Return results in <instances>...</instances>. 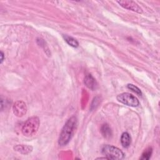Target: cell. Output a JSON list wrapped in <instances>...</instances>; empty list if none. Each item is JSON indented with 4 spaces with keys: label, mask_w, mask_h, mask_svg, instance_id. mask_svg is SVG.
I'll use <instances>...</instances> for the list:
<instances>
[{
    "label": "cell",
    "mask_w": 160,
    "mask_h": 160,
    "mask_svg": "<svg viewBox=\"0 0 160 160\" xmlns=\"http://www.w3.org/2000/svg\"><path fill=\"white\" fill-rule=\"evenodd\" d=\"M77 126V118L75 116L70 118L64 125L59 137L58 144L59 146H66L70 141Z\"/></svg>",
    "instance_id": "1"
},
{
    "label": "cell",
    "mask_w": 160,
    "mask_h": 160,
    "mask_svg": "<svg viewBox=\"0 0 160 160\" xmlns=\"http://www.w3.org/2000/svg\"><path fill=\"white\" fill-rule=\"evenodd\" d=\"M40 121L38 117L32 116L27 119L22 126L21 131L24 136L30 137L35 134L39 127Z\"/></svg>",
    "instance_id": "2"
},
{
    "label": "cell",
    "mask_w": 160,
    "mask_h": 160,
    "mask_svg": "<svg viewBox=\"0 0 160 160\" xmlns=\"http://www.w3.org/2000/svg\"><path fill=\"white\" fill-rule=\"evenodd\" d=\"M101 152L108 159H122L124 158V154L121 149L109 144L104 145Z\"/></svg>",
    "instance_id": "3"
},
{
    "label": "cell",
    "mask_w": 160,
    "mask_h": 160,
    "mask_svg": "<svg viewBox=\"0 0 160 160\" xmlns=\"http://www.w3.org/2000/svg\"><path fill=\"white\" fill-rule=\"evenodd\" d=\"M116 99L121 103L129 106L137 107L139 105V101L137 98L129 92L121 93L117 96Z\"/></svg>",
    "instance_id": "4"
},
{
    "label": "cell",
    "mask_w": 160,
    "mask_h": 160,
    "mask_svg": "<svg viewBox=\"0 0 160 160\" xmlns=\"http://www.w3.org/2000/svg\"><path fill=\"white\" fill-rule=\"evenodd\" d=\"M117 2L122 8L134 11L138 13H142V9L134 1H129V0H123V1H118Z\"/></svg>",
    "instance_id": "5"
},
{
    "label": "cell",
    "mask_w": 160,
    "mask_h": 160,
    "mask_svg": "<svg viewBox=\"0 0 160 160\" xmlns=\"http://www.w3.org/2000/svg\"><path fill=\"white\" fill-rule=\"evenodd\" d=\"M12 111L14 114L17 117L23 116L27 111V106L26 103L22 101H16L12 106Z\"/></svg>",
    "instance_id": "6"
},
{
    "label": "cell",
    "mask_w": 160,
    "mask_h": 160,
    "mask_svg": "<svg viewBox=\"0 0 160 160\" xmlns=\"http://www.w3.org/2000/svg\"><path fill=\"white\" fill-rule=\"evenodd\" d=\"M84 84L86 87H88L89 89L91 90H95L98 88V83L97 81H96L95 78L90 74H87L84 80Z\"/></svg>",
    "instance_id": "7"
},
{
    "label": "cell",
    "mask_w": 160,
    "mask_h": 160,
    "mask_svg": "<svg viewBox=\"0 0 160 160\" xmlns=\"http://www.w3.org/2000/svg\"><path fill=\"white\" fill-rule=\"evenodd\" d=\"M14 149L22 154H27L32 151V147L29 145L18 144L14 147Z\"/></svg>",
    "instance_id": "8"
},
{
    "label": "cell",
    "mask_w": 160,
    "mask_h": 160,
    "mask_svg": "<svg viewBox=\"0 0 160 160\" xmlns=\"http://www.w3.org/2000/svg\"><path fill=\"white\" fill-rule=\"evenodd\" d=\"M131 142V138L129 134L127 132H124L121 136V143L123 148H128Z\"/></svg>",
    "instance_id": "9"
},
{
    "label": "cell",
    "mask_w": 160,
    "mask_h": 160,
    "mask_svg": "<svg viewBox=\"0 0 160 160\" xmlns=\"http://www.w3.org/2000/svg\"><path fill=\"white\" fill-rule=\"evenodd\" d=\"M101 132L102 135L106 139H109L112 136V131L108 124H104L101 126Z\"/></svg>",
    "instance_id": "10"
},
{
    "label": "cell",
    "mask_w": 160,
    "mask_h": 160,
    "mask_svg": "<svg viewBox=\"0 0 160 160\" xmlns=\"http://www.w3.org/2000/svg\"><path fill=\"white\" fill-rule=\"evenodd\" d=\"M63 38H64V39L65 40V41L69 46H71L73 48H78L79 46V42L74 38L68 36V35H63Z\"/></svg>",
    "instance_id": "11"
},
{
    "label": "cell",
    "mask_w": 160,
    "mask_h": 160,
    "mask_svg": "<svg viewBox=\"0 0 160 160\" xmlns=\"http://www.w3.org/2000/svg\"><path fill=\"white\" fill-rule=\"evenodd\" d=\"M152 148L149 147L144 151V152H142L140 159H145V160L149 159L151 155H152Z\"/></svg>",
    "instance_id": "12"
},
{
    "label": "cell",
    "mask_w": 160,
    "mask_h": 160,
    "mask_svg": "<svg viewBox=\"0 0 160 160\" xmlns=\"http://www.w3.org/2000/svg\"><path fill=\"white\" fill-rule=\"evenodd\" d=\"M127 88L131 90L132 91H133L134 92H135L137 95L138 96H142V92L140 90V89L139 88H138L137 86H134V84H128L127 85Z\"/></svg>",
    "instance_id": "13"
},
{
    "label": "cell",
    "mask_w": 160,
    "mask_h": 160,
    "mask_svg": "<svg viewBox=\"0 0 160 160\" xmlns=\"http://www.w3.org/2000/svg\"><path fill=\"white\" fill-rule=\"evenodd\" d=\"M98 97H96L93 99V101H92V102L91 104V109H95L96 108V106H98V104L99 102V99H98Z\"/></svg>",
    "instance_id": "14"
},
{
    "label": "cell",
    "mask_w": 160,
    "mask_h": 160,
    "mask_svg": "<svg viewBox=\"0 0 160 160\" xmlns=\"http://www.w3.org/2000/svg\"><path fill=\"white\" fill-rule=\"evenodd\" d=\"M0 56H1V64L2 63L4 59V54L3 53L2 51H1V54H0Z\"/></svg>",
    "instance_id": "15"
}]
</instances>
